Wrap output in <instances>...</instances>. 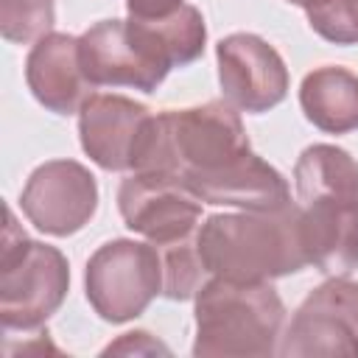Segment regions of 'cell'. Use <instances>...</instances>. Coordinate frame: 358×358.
I'll list each match as a JSON object with an SVG mask.
<instances>
[{"label":"cell","mask_w":358,"mask_h":358,"mask_svg":"<svg viewBox=\"0 0 358 358\" xmlns=\"http://www.w3.org/2000/svg\"><path fill=\"white\" fill-rule=\"evenodd\" d=\"M204 48V22L182 6L162 20H103L78 39V64L90 84H126L151 92L173 64Z\"/></svg>","instance_id":"1"},{"label":"cell","mask_w":358,"mask_h":358,"mask_svg":"<svg viewBox=\"0 0 358 358\" xmlns=\"http://www.w3.org/2000/svg\"><path fill=\"white\" fill-rule=\"evenodd\" d=\"M196 252L204 271L235 282H263L266 277L296 271L308 263L299 241V213L280 210L215 215L201 232Z\"/></svg>","instance_id":"2"},{"label":"cell","mask_w":358,"mask_h":358,"mask_svg":"<svg viewBox=\"0 0 358 358\" xmlns=\"http://www.w3.org/2000/svg\"><path fill=\"white\" fill-rule=\"evenodd\" d=\"M196 355H268L282 322V305L263 282L218 277L196 302Z\"/></svg>","instance_id":"3"},{"label":"cell","mask_w":358,"mask_h":358,"mask_svg":"<svg viewBox=\"0 0 358 358\" xmlns=\"http://www.w3.org/2000/svg\"><path fill=\"white\" fill-rule=\"evenodd\" d=\"M0 313L6 327H36L62 302L67 291L64 257L42 243H31L6 210L3 263H0Z\"/></svg>","instance_id":"4"},{"label":"cell","mask_w":358,"mask_h":358,"mask_svg":"<svg viewBox=\"0 0 358 358\" xmlns=\"http://www.w3.org/2000/svg\"><path fill=\"white\" fill-rule=\"evenodd\" d=\"M162 268L151 246L115 241L95 252L87 268V296L109 322L137 316L159 291Z\"/></svg>","instance_id":"5"},{"label":"cell","mask_w":358,"mask_h":358,"mask_svg":"<svg viewBox=\"0 0 358 358\" xmlns=\"http://www.w3.org/2000/svg\"><path fill=\"white\" fill-rule=\"evenodd\" d=\"M282 352L358 355V285L333 280L296 310Z\"/></svg>","instance_id":"6"},{"label":"cell","mask_w":358,"mask_h":358,"mask_svg":"<svg viewBox=\"0 0 358 358\" xmlns=\"http://www.w3.org/2000/svg\"><path fill=\"white\" fill-rule=\"evenodd\" d=\"M199 196L173 173H137L120 187V213L126 224L151 241L173 243L185 238L199 218Z\"/></svg>","instance_id":"7"},{"label":"cell","mask_w":358,"mask_h":358,"mask_svg":"<svg viewBox=\"0 0 358 358\" xmlns=\"http://www.w3.org/2000/svg\"><path fill=\"white\" fill-rule=\"evenodd\" d=\"M22 210L50 235L76 232L95 210V182L76 162H48L28 179Z\"/></svg>","instance_id":"8"},{"label":"cell","mask_w":358,"mask_h":358,"mask_svg":"<svg viewBox=\"0 0 358 358\" xmlns=\"http://www.w3.org/2000/svg\"><path fill=\"white\" fill-rule=\"evenodd\" d=\"M218 62L221 87L235 106L246 112H263L282 101L288 76L282 59L263 39L252 34H235L218 45Z\"/></svg>","instance_id":"9"},{"label":"cell","mask_w":358,"mask_h":358,"mask_svg":"<svg viewBox=\"0 0 358 358\" xmlns=\"http://www.w3.org/2000/svg\"><path fill=\"white\" fill-rule=\"evenodd\" d=\"M299 241L305 257L324 274H347L358 266V204L336 196L302 201Z\"/></svg>","instance_id":"10"},{"label":"cell","mask_w":358,"mask_h":358,"mask_svg":"<svg viewBox=\"0 0 358 358\" xmlns=\"http://www.w3.org/2000/svg\"><path fill=\"white\" fill-rule=\"evenodd\" d=\"M182 182L210 204H235L255 213L280 210L288 204L282 176L252 154L215 171H187L182 173Z\"/></svg>","instance_id":"11"},{"label":"cell","mask_w":358,"mask_h":358,"mask_svg":"<svg viewBox=\"0 0 358 358\" xmlns=\"http://www.w3.org/2000/svg\"><path fill=\"white\" fill-rule=\"evenodd\" d=\"M145 109L115 95H90L81 106L84 151L103 168H131V148Z\"/></svg>","instance_id":"12"},{"label":"cell","mask_w":358,"mask_h":358,"mask_svg":"<svg viewBox=\"0 0 358 358\" xmlns=\"http://www.w3.org/2000/svg\"><path fill=\"white\" fill-rule=\"evenodd\" d=\"M84 73L78 64V42L64 34L42 36L28 56V84L34 95L53 112H73L84 95Z\"/></svg>","instance_id":"13"},{"label":"cell","mask_w":358,"mask_h":358,"mask_svg":"<svg viewBox=\"0 0 358 358\" xmlns=\"http://www.w3.org/2000/svg\"><path fill=\"white\" fill-rule=\"evenodd\" d=\"M305 115L324 131H350L358 126V78L341 67H322L302 81Z\"/></svg>","instance_id":"14"},{"label":"cell","mask_w":358,"mask_h":358,"mask_svg":"<svg viewBox=\"0 0 358 358\" xmlns=\"http://www.w3.org/2000/svg\"><path fill=\"white\" fill-rule=\"evenodd\" d=\"M296 196L299 201L336 196L358 204V165L333 145H313L296 162Z\"/></svg>","instance_id":"15"},{"label":"cell","mask_w":358,"mask_h":358,"mask_svg":"<svg viewBox=\"0 0 358 358\" xmlns=\"http://www.w3.org/2000/svg\"><path fill=\"white\" fill-rule=\"evenodd\" d=\"M3 34L11 42H28L45 34L53 22L50 0H0Z\"/></svg>","instance_id":"16"},{"label":"cell","mask_w":358,"mask_h":358,"mask_svg":"<svg viewBox=\"0 0 358 358\" xmlns=\"http://www.w3.org/2000/svg\"><path fill=\"white\" fill-rule=\"evenodd\" d=\"M310 25L330 42H358V0H327L308 11Z\"/></svg>","instance_id":"17"},{"label":"cell","mask_w":358,"mask_h":358,"mask_svg":"<svg viewBox=\"0 0 358 358\" xmlns=\"http://www.w3.org/2000/svg\"><path fill=\"white\" fill-rule=\"evenodd\" d=\"M201 257L199 252L179 246L168 255V268H165V294L173 299H185L193 294L199 274H201Z\"/></svg>","instance_id":"18"},{"label":"cell","mask_w":358,"mask_h":358,"mask_svg":"<svg viewBox=\"0 0 358 358\" xmlns=\"http://www.w3.org/2000/svg\"><path fill=\"white\" fill-rule=\"evenodd\" d=\"M182 8V0H129V11L137 20H162Z\"/></svg>","instance_id":"19"},{"label":"cell","mask_w":358,"mask_h":358,"mask_svg":"<svg viewBox=\"0 0 358 358\" xmlns=\"http://www.w3.org/2000/svg\"><path fill=\"white\" fill-rule=\"evenodd\" d=\"M145 338V333H126L123 336V341H117V344H109L106 347V352H168L162 344H157V341H145V344H140Z\"/></svg>","instance_id":"20"},{"label":"cell","mask_w":358,"mask_h":358,"mask_svg":"<svg viewBox=\"0 0 358 358\" xmlns=\"http://www.w3.org/2000/svg\"><path fill=\"white\" fill-rule=\"evenodd\" d=\"M291 3H296V6H305V8L310 11V8H316V6H322V3H327V0H291Z\"/></svg>","instance_id":"21"}]
</instances>
